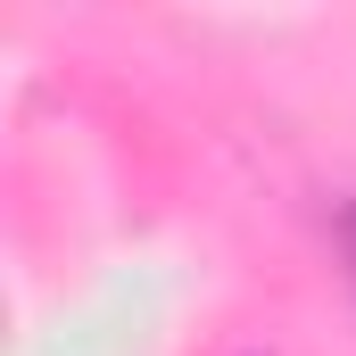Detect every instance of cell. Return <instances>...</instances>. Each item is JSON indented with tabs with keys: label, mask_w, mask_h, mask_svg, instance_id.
<instances>
[{
	"label": "cell",
	"mask_w": 356,
	"mask_h": 356,
	"mask_svg": "<svg viewBox=\"0 0 356 356\" xmlns=\"http://www.w3.org/2000/svg\"><path fill=\"white\" fill-rule=\"evenodd\" d=\"M323 232H332V266H340V290H348V307H356V191H348V199H332Z\"/></svg>",
	"instance_id": "obj_1"
}]
</instances>
